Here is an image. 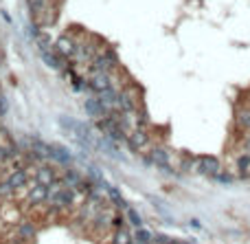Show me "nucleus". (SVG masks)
<instances>
[{"label": "nucleus", "mask_w": 250, "mask_h": 244, "mask_svg": "<svg viewBox=\"0 0 250 244\" xmlns=\"http://www.w3.org/2000/svg\"><path fill=\"white\" fill-rule=\"evenodd\" d=\"M235 123L241 130H250V106H244L235 112Z\"/></svg>", "instance_id": "a211bd4d"}, {"label": "nucleus", "mask_w": 250, "mask_h": 244, "mask_svg": "<svg viewBox=\"0 0 250 244\" xmlns=\"http://www.w3.org/2000/svg\"><path fill=\"white\" fill-rule=\"evenodd\" d=\"M193 172L215 178L219 172H222V167H219V161L215 159V156H200V159H195V167H193Z\"/></svg>", "instance_id": "20e7f679"}, {"label": "nucleus", "mask_w": 250, "mask_h": 244, "mask_svg": "<svg viewBox=\"0 0 250 244\" xmlns=\"http://www.w3.org/2000/svg\"><path fill=\"white\" fill-rule=\"evenodd\" d=\"M244 150H248V152H250V134L246 137V141H244Z\"/></svg>", "instance_id": "a878e982"}, {"label": "nucleus", "mask_w": 250, "mask_h": 244, "mask_svg": "<svg viewBox=\"0 0 250 244\" xmlns=\"http://www.w3.org/2000/svg\"><path fill=\"white\" fill-rule=\"evenodd\" d=\"M33 238H35V226L31 224V222L20 224V229H18V240H20V242H26V240H33Z\"/></svg>", "instance_id": "aec40b11"}, {"label": "nucleus", "mask_w": 250, "mask_h": 244, "mask_svg": "<svg viewBox=\"0 0 250 244\" xmlns=\"http://www.w3.org/2000/svg\"><path fill=\"white\" fill-rule=\"evenodd\" d=\"M132 242H134V238H132V231L127 229L125 224H123L121 229H114L112 244H132Z\"/></svg>", "instance_id": "f3484780"}, {"label": "nucleus", "mask_w": 250, "mask_h": 244, "mask_svg": "<svg viewBox=\"0 0 250 244\" xmlns=\"http://www.w3.org/2000/svg\"><path fill=\"white\" fill-rule=\"evenodd\" d=\"M83 110H86V115L92 117L95 121L103 119V117L108 115V110L101 106V102L96 99V95H95V97H86V102H83Z\"/></svg>", "instance_id": "9d476101"}, {"label": "nucleus", "mask_w": 250, "mask_h": 244, "mask_svg": "<svg viewBox=\"0 0 250 244\" xmlns=\"http://www.w3.org/2000/svg\"><path fill=\"white\" fill-rule=\"evenodd\" d=\"M9 110V103H7V97H4L2 93H0V117H4Z\"/></svg>", "instance_id": "393cba45"}, {"label": "nucleus", "mask_w": 250, "mask_h": 244, "mask_svg": "<svg viewBox=\"0 0 250 244\" xmlns=\"http://www.w3.org/2000/svg\"><path fill=\"white\" fill-rule=\"evenodd\" d=\"M53 49H55V53L61 55L64 60H73L75 53H77V49H79V44H77V40H75L73 36H61V38H57L55 40Z\"/></svg>", "instance_id": "7ed1b4c3"}, {"label": "nucleus", "mask_w": 250, "mask_h": 244, "mask_svg": "<svg viewBox=\"0 0 250 244\" xmlns=\"http://www.w3.org/2000/svg\"><path fill=\"white\" fill-rule=\"evenodd\" d=\"M51 161H55V163H59L61 167H73L75 163V156L73 152L68 150L66 145H59V143H51Z\"/></svg>", "instance_id": "423d86ee"}, {"label": "nucleus", "mask_w": 250, "mask_h": 244, "mask_svg": "<svg viewBox=\"0 0 250 244\" xmlns=\"http://www.w3.org/2000/svg\"><path fill=\"white\" fill-rule=\"evenodd\" d=\"M13 194H16V191H13V187L9 185L7 181H0V198H2V200H9Z\"/></svg>", "instance_id": "5701e85b"}, {"label": "nucleus", "mask_w": 250, "mask_h": 244, "mask_svg": "<svg viewBox=\"0 0 250 244\" xmlns=\"http://www.w3.org/2000/svg\"><path fill=\"white\" fill-rule=\"evenodd\" d=\"M105 194H108V200H110V203H112L116 209H123V211H125V209L130 207V204H127V200L123 198V194L116 189V187L108 185V189H105Z\"/></svg>", "instance_id": "2eb2a0df"}, {"label": "nucleus", "mask_w": 250, "mask_h": 244, "mask_svg": "<svg viewBox=\"0 0 250 244\" xmlns=\"http://www.w3.org/2000/svg\"><path fill=\"white\" fill-rule=\"evenodd\" d=\"M132 238H134V242H138V244H152L154 233L152 231H147V229H143V226H138V229H134Z\"/></svg>", "instance_id": "6ab92c4d"}, {"label": "nucleus", "mask_w": 250, "mask_h": 244, "mask_svg": "<svg viewBox=\"0 0 250 244\" xmlns=\"http://www.w3.org/2000/svg\"><path fill=\"white\" fill-rule=\"evenodd\" d=\"M79 200V191L77 189H70V187H61L55 196L46 198V204L53 209V211H68L70 207H75V203Z\"/></svg>", "instance_id": "f257e3e1"}, {"label": "nucleus", "mask_w": 250, "mask_h": 244, "mask_svg": "<svg viewBox=\"0 0 250 244\" xmlns=\"http://www.w3.org/2000/svg\"><path fill=\"white\" fill-rule=\"evenodd\" d=\"M118 66V60H116V53L112 49H99V53L92 58L90 62V71H101V73H112L114 68Z\"/></svg>", "instance_id": "f03ea898"}, {"label": "nucleus", "mask_w": 250, "mask_h": 244, "mask_svg": "<svg viewBox=\"0 0 250 244\" xmlns=\"http://www.w3.org/2000/svg\"><path fill=\"white\" fill-rule=\"evenodd\" d=\"M57 181V172L51 167V165H39L38 172H35V183H39V185H53V183Z\"/></svg>", "instance_id": "f8f14e48"}, {"label": "nucleus", "mask_w": 250, "mask_h": 244, "mask_svg": "<svg viewBox=\"0 0 250 244\" xmlns=\"http://www.w3.org/2000/svg\"><path fill=\"white\" fill-rule=\"evenodd\" d=\"M235 167H237V176H248L250 174V152L241 150L235 156Z\"/></svg>", "instance_id": "4468645a"}, {"label": "nucleus", "mask_w": 250, "mask_h": 244, "mask_svg": "<svg viewBox=\"0 0 250 244\" xmlns=\"http://www.w3.org/2000/svg\"><path fill=\"white\" fill-rule=\"evenodd\" d=\"M118 110L121 112H136L138 110V93H136L134 86L118 93Z\"/></svg>", "instance_id": "39448f33"}, {"label": "nucleus", "mask_w": 250, "mask_h": 244, "mask_svg": "<svg viewBox=\"0 0 250 244\" xmlns=\"http://www.w3.org/2000/svg\"><path fill=\"white\" fill-rule=\"evenodd\" d=\"M4 181L9 183V185L13 187V191H20L24 189V187H29V174H26V169H13V172L7 174V178Z\"/></svg>", "instance_id": "9b49d317"}, {"label": "nucleus", "mask_w": 250, "mask_h": 244, "mask_svg": "<svg viewBox=\"0 0 250 244\" xmlns=\"http://www.w3.org/2000/svg\"><path fill=\"white\" fill-rule=\"evenodd\" d=\"M26 2H29V9L33 14H42L46 9V0H26Z\"/></svg>", "instance_id": "b1692460"}, {"label": "nucleus", "mask_w": 250, "mask_h": 244, "mask_svg": "<svg viewBox=\"0 0 250 244\" xmlns=\"http://www.w3.org/2000/svg\"><path fill=\"white\" fill-rule=\"evenodd\" d=\"M48 198V187L46 185H39V183H29V194H26V203L31 207H39L44 204Z\"/></svg>", "instance_id": "0eeeda50"}, {"label": "nucleus", "mask_w": 250, "mask_h": 244, "mask_svg": "<svg viewBox=\"0 0 250 244\" xmlns=\"http://www.w3.org/2000/svg\"><path fill=\"white\" fill-rule=\"evenodd\" d=\"M39 55H42V62L46 64L48 68H53V71H61V68L66 66V60L61 58V55H57L55 49L44 51V53H39Z\"/></svg>", "instance_id": "ddd939ff"}, {"label": "nucleus", "mask_w": 250, "mask_h": 244, "mask_svg": "<svg viewBox=\"0 0 250 244\" xmlns=\"http://www.w3.org/2000/svg\"><path fill=\"white\" fill-rule=\"evenodd\" d=\"M88 86H90V93H101V90L110 88L112 86V77L110 73H101V71H90V77H88Z\"/></svg>", "instance_id": "6e6552de"}, {"label": "nucleus", "mask_w": 250, "mask_h": 244, "mask_svg": "<svg viewBox=\"0 0 250 244\" xmlns=\"http://www.w3.org/2000/svg\"><path fill=\"white\" fill-rule=\"evenodd\" d=\"M125 220L130 222L134 229H138V226H143V216H140L136 209H132V207H127L125 209Z\"/></svg>", "instance_id": "412c9836"}, {"label": "nucleus", "mask_w": 250, "mask_h": 244, "mask_svg": "<svg viewBox=\"0 0 250 244\" xmlns=\"http://www.w3.org/2000/svg\"><path fill=\"white\" fill-rule=\"evenodd\" d=\"M61 181H64V185L70 187V189H79V185L83 183V176L79 172H75L73 167H66V174L61 176Z\"/></svg>", "instance_id": "dca6fc26"}, {"label": "nucleus", "mask_w": 250, "mask_h": 244, "mask_svg": "<svg viewBox=\"0 0 250 244\" xmlns=\"http://www.w3.org/2000/svg\"><path fill=\"white\" fill-rule=\"evenodd\" d=\"M35 44H38V51L39 53H44V51H51L53 49V42H51V36L48 33H39L38 38H35Z\"/></svg>", "instance_id": "4be33fe9"}, {"label": "nucleus", "mask_w": 250, "mask_h": 244, "mask_svg": "<svg viewBox=\"0 0 250 244\" xmlns=\"http://www.w3.org/2000/svg\"><path fill=\"white\" fill-rule=\"evenodd\" d=\"M127 145H130V150L138 152L143 150V147L149 145V134L145 128H134L130 134H127Z\"/></svg>", "instance_id": "1a4fd4ad"}]
</instances>
